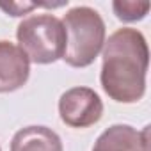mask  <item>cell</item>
<instances>
[{
  "mask_svg": "<svg viewBox=\"0 0 151 151\" xmlns=\"http://www.w3.org/2000/svg\"><path fill=\"white\" fill-rule=\"evenodd\" d=\"M149 2H137V0H116L112 2L114 14L121 22H139L144 20L149 13Z\"/></svg>",
  "mask_w": 151,
  "mask_h": 151,
  "instance_id": "8",
  "label": "cell"
},
{
  "mask_svg": "<svg viewBox=\"0 0 151 151\" xmlns=\"http://www.w3.org/2000/svg\"><path fill=\"white\" fill-rule=\"evenodd\" d=\"M39 7V4H22V2H13V4H0V9L6 11L9 16H23L30 13L32 9Z\"/></svg>",
  "mask_w": 151,
  "mask_h": 151,
  "instance_id": "9",
  "label": "cell"
},
{
  "mask_svg": "<svg viewBox=\"0 0 151 151\" xmlns=\"http://www.w3.org/2000/svg\"><path fill=\"white\" fill-rule=\"evenodd\" d=\"M0 151H2V149H0Z\"/></svg>",
  "mask_w": 151,
  "mask_h": 151,
  "instance_id": "10",
  "label": "cell"
},
{
  "mask_svg": "<svg viewBox=\"0 0 151 151\" xmlns=\"http://www.w3.org/2000/svg\"><path fill=\"white\" fill-rule=\"evenodd\" d=\"M30 60L20 46L11 41H0V93H13L27 84Z\"/></svg>",
  "mask_w": 151,
  "mask_h": 151,
  "instance_id": "5",
  "label": "cell"
},
{
  "mask_svg": "<svg viewBox=\"0 0 151 151\" xmlns=\"http://www.w3.org/2000/svg\"><path fill=\"white\" fill-rule=\"evenodd\" d=\"M59 116L71 128H89L103 116V101L91 87H71L59 100Z\"/></svg>",
  "mask_w": 151,
  "mask_h": 151,
  "instance_id": "4",
  "label": "cell"
},
{
  "mask_svg": "<svg viewBox=\"0 0 151 151\" xmlns=\"http://www.w3.org/2000/svg\"><path fill=\"white\" fill-rule=\"evenodd\" d=\"M11 151H64L60 137L48 126H25L11 140Z\"/></svg>",
  "mask_w": 151,
  "mask_h": 151,
  "instance_id": "7",
  "label": "cell"
},
{
  "mask_svg": "<svg viewBox=\"0 0 151 151\" xmlns=\"http://www.w3.org/2000/svg\"><path fill=\"white\" fill-rule=\"evenodd\" d=\"M66 30L64 62L71 68L91 66L105 45V22L89 6L69 9L60 20Z\"/></svg>",
  "mask_w": 151,
  "mask_h": 151,
  "instance_id": "2",
  "label": "cell"
},
{
  "mask_svg": "<svg viewBox=\"0 0 151 151\" xmlns=\"http://www.w3.org/2000/svg\"><path fill=\"white\" fill-rule=\"evenodd\" d=\"M149 48L140 30L117 29L103 45L100 82L110 100L137 103L146 94Z\"/></svg>",
  "mask_w": 151,
  "mask_h": 151,
  "instance_id": "1",
  "label": "cell"
},
{
  "mask_svg": "<svg viewBox=\"0 0 151 151\" xmlns=\"http://www.w3.org/2000/svg\"><path fill=\"white\" fill-rule=\"evenodd\" d=\"M93 151H151L149 126L137 130L130 124H112L96 139Z\"/></svg>",
  "mask_w": 151,
  "mask_h": 151,
  "instance_id": "6",
  "label": "cell"
},
{
  "mask_svg": "<svg viewBox=\"0 0 151 151\" xmlns=\"http://www.w3.org/2000/svg\"><path fill=\"white\" fill-rule=\"evenodd\" d=\"M16 39L27 59L34 64H52L62 59L66 50L64 25L50 13L32 14L22 20Z\"/></svg>",
  "mask_w": 151,
  "mask_h": 151,
  "instance_id": "3",
  "label": "cell"
}]
</instances>
